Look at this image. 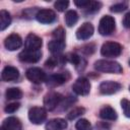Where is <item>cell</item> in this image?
Wrapping results in <instances>:
<instances>
[{"label": "cell", "mask_w": 130, "mask_h": 130, "mask_svg": "<svg viewBox=\"0 0 130 130\" xmlns=\"http://www.w3.org/2000/svg\"><path fill=\"white\" fill-rule=\"evenodd\" d=\"M20 105L18 103H11V104H8L5 108H4V111L8 114H12L14 112H16L18 109H19Z\"/></svg>", "instance_id": "obj_32"}, {"label": "cell", "mask_w": 130, "mask_h": 130, "mask_svg": "<svg viewBox=\"0 0 130 130\" xmlns=\"http://www.w3.org/2000/svg\"><path fill=\"white\" fill-rule=\"evenodd\" d=\"M11 23V16L8 11L1 10L0 11V30H4Z\"/></svg>", "instance_id": "obj_20"}, {"label": "cell", "mask_w": 130, "mask_h": 130, "mask_svg": "<svg viewBox=\"0 0 130 130\" xmlns=\"http://www.w3.org/2000/svg\"><path fill=\"white\" fill-rule=\"evenodd\" d=\"M129 65H130V59H129Z\"/></svg>", "instance_id": "obj_35"}, {"label": "cell", "mask_w": 130, "mask_h": 130, "mask_svg": "<svg viewBox=\"0 0 130 130\" xmlns=\"http://www.w3.org/2000/svg\"><path fill=\"white\" fill-rule=\"evenodd\" d=\"M48 49L49 51L54 54L58 55L65 49V41L64 40H52L48 43Z\"/></svg>", "instance_id": "obj_18"}, {"label": "cell", "mask_w": 130, "mask_h": 130, "mask_svg": "<svg viewBox=\"0 0 130 130\" xmlns=\"http://www.w3.org/2000/svg\"><path fill=\"white\" fill-rule=\"evenodd\" d=\"M36 18L39 22L48 24L52 23L56 19V13L52 9H41L36 13Z\"/></svg>", "instance_id": "obj_10"}, {"label": "cell", "mask_w": 130, "mask_h": 130, "mask_svg": "<svg viewBox=\"0 0 130 130\" xmlns=\"http://www.w3.org/2000/svg\"><path fill=\"white\" fill-rule=\"evenodd\" d=\"M94 69L104 73H115L119 74L122 72V66L116 61L110 60H98L94 62Z\"/></svg>", "instance_id": "obj_1"}, {"label": "cell", "mask_w": 130, "mask_h": 130, "mask_svg": "<svg viewBox=\"0 0 130 130\" xmlns=\"http://www.w3.org/2000/svg\"><path fill=\"white\" fill-rule=\"evenodd\" d=\"M42 53L40 50L38 51H32V50H26L24 49L21 53H19L18 58L21 62L25 63H36L41 59Z\"/></svg>", "instance_id": "obj_8"}, {"label": "cell", "mask_w": 130, "mask_h": 130, "mask_svg": "<svg viewBox=\"0 0 130 130\" xmlns=\"http://www.w3.org/2000/svg\"><path fill=\"white\" fill-rule=\"evenodd\" d=\"M69 5V1H65V0H59V1H56L54 3V7L58 10V11H65L67 9Z\"/></svg>", "instance_id": "obj_30"}, {"label": "cell", "mask_w": 130, "mask_h": 130, "mask_svg": "<svg viewBox=\"0 0 130 130\" xmlns=\"http://www.w3.org/2000/svg\"><path fill=\"white\" fill-rule=\"evenodd\" d=\"M78 20V14L75 10H68L65 13V23L67 26H73Z\"/></svg>", "instance_id": "obj_21"}, {"label": "cell", "mask_w": 130, "mask_h": 130, "mask_svg": "<svg viewBox=\"0 0 130 130\" xmlns=\"http://www.w3.org/2000/svg\"><path fill=\"white\" fill-rule=\"evenodd\" d=\"M19 77V71L16 67L13 66H6L2 70L1 78L4 81H15Z\"/></svg>", "instance_id": "obj_14"}, {"label": "cell", "mask_w": 130, "mask_h": 130, "mask_svg": "<svg viewBox=\"0 0 130 130\" xmlns=\"http://www.w3.org/2000/svg\"><path fill=\"white\" fill-rule=\"evenodd\" d=\"M102 4L100 2H96V1H90V3L88 4V6L86 8H84V10L87 12V13H92V12H95V11H99L100 8H101Z\"/></svg>", "instance_id": "obj_27"}, {"label": "cell", "mask_w": 130, "mask_h": 130, "mask_svg": "<svg viewBox=\"0 0 130 130\" xmlns=\"http://www.w3.org/2000/svg\"><path fill=\"white\" fill-rule=\"evenodd\" d=\"M53 40H65V32L62 27H58L52 34Z\"/></svg>", "instance_id": "obj_31"}, {"label": "cell", "mask_w": 130, "mask_h": 130, "mask_svg": "<svg viewBox=\"0 0 130 130\" xmlns=\"http://www.w3.org/2000/svg\"><path fill=\"white\" fill-rule=\"evenodd\" d=\"M66 60L69 61L71 64L75 65V67H76L77 69H79V65H80L82 62H84L81 57H79L77 54H74V53L68 54V55L66 56Z\"/></svg>", "instance_id": "obj_24"}, {"label": "cell", "mask_w": 130, "mask_h": 130, "mask_svg": "<svg viewBox=\"0 0 130 130\" xmlns=\"http://www.w3.org/2000/svg\"><path fill=\"white\" fill-rule=\"evenodd\" d=\"M84 112H85L84 108H81V107L74 108L73 110H71V111H70V112L67 114V118H68L69 120H74V119H76L77 117L81 116V115H82Z\"/></svg>", "instance_id": "obj_26"}, {"label": "cell", "mask_w": 130, "mask_h": 130, "mask_svg": "<svg viewBox=\"0 0 130 130\" xmlns=\"http://www.w3.org/2000/svg\"><path fill=\"white\" fill-rule=\"evenodd\" d=\"M127 7H128V4L126 2H121V3H116V4L112 5L111 8H110V10L112 12H122Z\"/></svg>", "instance_id": "obj_28"}, {"label": "cell", "mask_w": 130, "mask_h": 130, "mask_svg": "<svg viewBox=\"0 0 130 130\" xmlns=\"http://www.w3.org/2000/svg\"><path fill=\"white\" fill-rule=\"evenodd\" d=\"M5 96L7 100H19L22 96V91L18 87H10L6 89Z\"/></svg>", "instance_id": "obj_22"}, {"label": "cell", "mask_w": 130, "mask_h": 130, "mask_svg": "<svg viewBox=\"0 0 130 130\" xmlns=\"http://www.w3.org/2000/svg\"><path fill=\"white\" fill-rule=\"evenodd\" d=\"M129 90H130V86H129Z\"/></svg>", "instance_id": "obj_36"}, {"label": "cell", "mask_w": 130, "mask_h": 130, "mask_svg": "<svg viewBox=\"0 0 130 130\" xmlns=\"http://www.w3.org/2000/svg\"><path fill=\"white\" fill-rule=\"evenodd\" d=\"M68 75H66V73H56V74H51L49 76H47V84L49 86L55 87V86H59L61 84H63L64 82H66V80L68 79Z\"/></svg>", "instance_id": "obj_15"}, {"label": "cell", "mask_w": 130, "mask_h": 130, "mask_svg": "<svg viewBox=\"0 0 130 130\" xmlns=\"http://www.w3.org/2000/svg\"><path fill=\"white\" fill-rule=\"evenodd\" d=\"M67 122L62 118H54L46 123V130H65L67 128Z\"/></svg>", "instance_id": "obj_17"}, {"label": "cell", "mask_w": 130, "mask_h": 130, "mask_svg": "<svg viewBox=\"0 0 130 130\" xmlns=\"http://www.w3.org/2000/svg\"><path fill=\"white\" fill-rule=\"evenodd\" d=\"M121 89V84L117 81H112V80H107L103 81L100 84V91L103 94H114L117 91Z\"/></svg>", "instance_id": "obj_9"}, {"label": "cell", "mask_w": 130, "mask_h": 130, "mask_svg": "<svg viewBox=\"0 0 130 130\" xmlns=\"http://www.w3.org/2000/svg\"><path fill=\"white\" fill-rule=\"evenodd\" d=\"M123 25L126 28H130V12L126 13L123 18Z\"/></svg>", "instance_id": "obj_34"}, {"label": "cell", "mask_w": 130, "mask_h": 130, "mask_svg": "<svg viewBox=\"0 0 130 130\" xmlns=\"http://www.w3.org/2000/svg\"><path fill=\"white\" fill-rule=\"evenodd\" d=\"M73 91L78 95H86L89 93L90 90V83L89 80L85 77H79L75 80L72 85Z\"/></svg>", "instance_id": "obj_7"}, {"label": "cell", "mask_w": 130, "mask_h": 130, "mask_svg": "<svg viewBox=\"0 0 130 130\" xmlns=\"http://www.w3.org/2000/svg\"><path fill=\"white\" fill-rule=\"evenodd\" d=\"M28 119L32 124L41 125L47 119V110L42 107H32L28 111Z\"/></svg>", "instance_id": "obj_3"}, {"label": "cell", "mask_w": 130, "mask_h": 130, "mask_svg": "<svg viewBox=\"0 0 130 130\" xmlns=\"http://www.w3.org/2000/svg\"><path fill=\"white\" fill-rule=\"evenodd\" d=\"M99 116H100V118H102L104 120H108V121H114L117 119L116 111L110 106H105L104 108H102Z\"/></svg>", "instance_id": "obj_19"}, {"label": "cell", "mask_w": 130, "mask_h": 130, "mask_svg": "<svg viewBox=\"0 0 130 130\" xmlns=\"http://www.w3.org/2000/svg\"><path fill=\"white\" fill-rule=\"evenodd\" d=\"M64 62H66V57L65 56H52L46 61V66L50 67V68H53V67H56L59 64H63Z\"/></svg>", "instance_id": "obj_23"}, {"label": "cell", "mask_w": 130, "mask_h": 130, "mask_svg": "<svg viewBox=\"0 0 130 130\" xmlns=\"http://www.w3.org/2000/svg\"><path fill=\"white\" fill-rule=\"evenodd\" d=\"M63 96L62 94H60L59 92L56 91H51L49 93H47L44 98V106L45 109L47 111H53L54 109H56L60 103L62 102Z\"/></svg>", "instance_id": "obj_6"}, {"label": "cell", "mask_w": 130, "mask_h": 130, "mask_svg": "<svg viewBox=\"0 0 130 130\" xmlns=\"http://www.w3.org/2000/svg\"><path fill=\"white\" fill-rule=\"evenodd\" d=\"M89 3H90L89 0H76V1H74V4L76 6H78L79 8H83V9L86 8Z\"/></svg>", "instance_id": "obj_33"}, {"label": "cell", "mask_w": 130, "mask_h": 130, "mask_svg": "<svg viewBox=\"0 0 130 130\" xmlns=\"http://www.w3.org/2000/svg\"><path fill=\"white\" fill-rule=\"evenodd\" d=\"M76 130H92L91 124L86 119H79L75 124Z\"/></svg>", "instance_id": "obj_25"}, {"label": "cell", "mask_w": 130, "mask_h": 130, "mask_svg": "<svg viewBox=\"0 0 130 130\" xmlns=\"http://www.w3.org/2000/svg\"><path fill=\"white\" fill-rule=\"evenodd\" d=\"M4 46L8 51H15L22 46V40L17 34H11L5 39Z\"/></svg>", "instance_id": "obj_11"}, {"label": "cell", "mask_w": 130, "mask_h": 130, "mask_svg": "<svg viewBox=\"0 0 130 130\" xmlns=\"http://www.w3.org/2000/svg\"><path fill=\"white\" fill-rule=\"evenodd\" d=\"M115 19L111 15H105L99 22V32L102 36H110L115 30Z\"/></svg>", "instance_id": "obj_4"}, {"label": "cell", "mask_w": 130, "mask_h": 130, "mask_svg": "<svg viewBox=\"0 0 130 130\" xmlns=\"http://www.w3.org/2000/svg\"><path fill=\"white\" fill-rule=\"evenodd\" d=\"M25 76L29 81L36 84H41L47 80L46 73L44 72V70H42L39 67H31L27 69L25 72Z\"/></svg>", "instance_id": "obj_5"}, {"label": "cell", "mask_w": 130, "mask_h": 130, "mask_svg": "<svg viewBox=\"0 0 130 130\" xmlns=\"http://www.w3.org/2000/svg\"><path fill=\"white\" fill-rule=\"evenodd\" d=\"M1 130H22L21 122L18 118L8 117L3 121Z\"/></svg>", "instance_id": "obj_16"}, {"label": "cell", "mask_w": 130, "mask_h": 130, "mask_svg": "<svg viewBox=\"0 0 130 130\" xmlns=\"http://www.w3.org/2000/svg\"><path fill=\"white\" fill-rule=\"evenodd\" d=\"M121 107H122L124 115L127 118H130V101H128L126 99H123L121 101Z\"/></svg>", "instance_id": "obj_29"}, {"label": "cell", "mask_w": 130, "mask_h": 130, "mask_svg": "<svg viewBox=\"0 0 130 130\" xmlns=\"http://www.w3.org/2000/svg\"><path fill=\"white\" fill-rule=\"evenodd\" d=\"M122 53V46L116 42H106L101 48V54L104 57L115 58Z\"/></svg>", "instance_id": "obj_2"}, {"label": "cell", "mask_w": 130, "mask_h": 130, "mask_svg": "<svg viewBox=\"0 0 130 130\" xmlns=\"http://www.w3.org/2000/svg\"><path fill=\"white\" fill-rule=\"evenodd\" d=\"M93 25L90 22H84L76 30V38L78 40H88L93 35Z\"/></svg>", "instance_id": "obj_13"}, {"label": "cell", "mask_w": 130, "mask_h": 130, "mask_svg": "<svg viewBox=\"0 0 130 130\" xmlns=\"http://www.w3.org/2000/svg\"><path fill=\"white\" fill-rule=\"evenodd\" d=\"M43 45L42 39L38 37L35 34H28L25 38L24 41V47L26 50H32V51H38L41 49Z\"/></svg>", "instance_id": "obj_12"}]
</instances>
